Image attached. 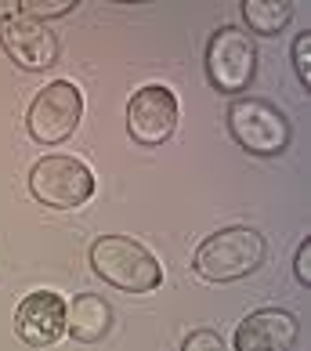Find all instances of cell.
I'll use <instances>...</instances> for the list:
<instances>
[{"instance_id":"obj_1","label":"cell","mask_w":311,"mask_h":351,"mask_svg":"<svg viewBox=\"0 0 311 351\" xmlns=\"http://www.w3.org/2000/svg\"><path fill=\"white\" fill-rule=\"evenodd\" d=\"M264 250H268L264 236L257 228L232 225V228H221L214 236H206L196 246L192 271L206 282H236V279L253 276L264 265Z\"/></svg>"},{"instance_id":"obj_2","label":"cell","mask_w":311,"mask_h":351,"mask_svg":"<svg viewBox=\"0 0 311 351\" xmlns=\"http://www.w3.org/2000/svg\"><path fill=\"white\" fill-rule=\"evenodd\" d=\"M90 265L123 293H152L163 286V265L145 243L131 236H98L90 243Z\"/></svg>"},{"instance_id":"obj_3","label":"cell","mask_w":311,"mask_h":351,"mask_svg":"<svg viewBox=\"0 0 311 351\" xmlns=\"http://www.w3.org/2000/svg\"><path fill=\"white\" fill-rule=\"evenodd\" d=\"M228 134L250 156H282L290 149L293 127L286 112L264 98H236L228 106Z\"/></svg>"},{"instance_id":"obj_4","label":"cell","mask_w":311,"mask_h":351,"mask_svg":"<svg viewBox=\"0 0 311 351\" xmlns=\"http://www.w3.org/2000/svg\"><path fill=\"white\" fill-rule=\"evenodd\" d=\"M257 76V44L239 25H221L206 40V80L221 95H242Z\"/></svg>"},{"instance_id":"obj_5","label":"cell","mask_w":311,"mask_h":351,"mask_svg":"<svg viewBox=\"0 0 311 351\" xmlns=\"http://www.w3.org/2000/svg\"><path fill=\"white\" fill-rule=\"evenodd\" d=\"M29 192L36 203L55 206V210H76L95 196V174L76 156H44L29 171Z\"/></svg>"},{"instance_id":"obj_6","label":"cell","mask_w":311,"mask_h":351,"mask_svg":"<svg viewBox=\"0 0 311 351\" xmlns=\"http://www.w3.org/2000/svg\"><path fill=\"white\" fill-rule=\"evenodd\" d=\"M84 120V95L69 80H51L44 90H36L25 112V131L40 145H62L66 138L76 134Z\"/></svg>"},{"instance_id":"obj_7","label":"cell","mask_w":311,"mask_h":351,"mask_svg":"<svg viewBox=\"0 0 311 351\" xmlns=\"http://www.w3.org/2000/svg\"><path fill=\"white\" fill-rule=\"evenodd\" d=\"M0 47L25 73H44L51 66H58V55H62V44L51 33V25L22 15V11L0 15Z\"/></svg>"},{"instance_id":"obj_8","label":"cell","mask_w":311,"mask_h":351,"mask_svg":"<svg viewBox=\"0 0 311 351\" xmlns=\"http://www.w3.org/2000/svg\"><path fill=\"white\" fill-rule=\"evenodd\" d=\"M127 131L138 145L156 149L177 131V98L166 84H145L127 101Z\"/></svg>"},{"instance_id":"obj_9","label":"cell","mask_w":311,"mask_h":351,"mask_svg":"<svg viewBox=\"0 0 311 351\" xmlns=\"http://www.w3.org/2000/svg\"><path fill=\"white\" fill-rule=\"evenodd\" d=\"M301 322L286 308H257L236 326V351H293Z\"/></svg>"},{"instance_id":"obj_10","label":"cell","mask_w":311,"mask_h":351,"mask_svg":"<svg viewBox=\"0 0 311 351\" xmlns=\"http://www.w3.org/2000/svg\"><path fill=\"white\" fill-rule=\"evenodd\" d=\"M15 333L29 348H47L66 333V301L62 293L33 290L15 311Z\"/></svg>"},{"instance_id":"obj_11","label":"cell","mask_w":311,"mask_h":351,"mask_svg":"<svg viewBox=\"0 0 311 351\" xmlns=\"http://www.w3.org/2000/svg\"><path fill=\"white\" fill-rule=\"evenodd\" d=\"M112 330V308L98 293H76L66 304V333L80 344H95Z\"/></svg>"},{"instance_id":"obj_12","label":"cell","mask_w":311,"mask_h":351,"mask_svg":"<svg viewBox=\"0 0 311 351\" xmlns=\"http://www.w3.org/2000/svg\"><path fill=\"white\" fill-rule=\"evenodd\" d=\"M242 19L257 36H279L293 19L290 0H242Z\"/></svg>"},{"instance_id":"obj_13","label":"cell","mask_w":311,"mask_h":351,"mask_svg":"<svg viewBox=\"0 0 311 351\" xmlns=\"http://www.w3.org/2000/svg\"><path fill=\"white\" fill-rule=\"evenodd\" d=\"M73 8H76V0H22L18 4V11L22 15H29V19H36V22H47V19H66V15H73Z\"/></svg>"},{"instance_id":"obj_14","label":"cell","mask_w":311,"mask_h":351,"mask_svg":"<svg viewBox=\"0 0 311 351\" xmlns=\"http://www.w3.org/2000/svg\"><path fill=\"white\" fill-rule=\"evenodd\" d=\"M290 58H293L297 80H301L304 87H311V33H308V29L293 36V51H290Z\"/></svg>"},{"instance_id":"obj_15","label":"cell","mask_w":311,"mask_h":351,"mask_svg":"<svg viewBox=\"0 0 311 351\" xmlns=\"http://www.w3.org/2000/svg\"><path fill=\"white\" fill-rule=\"evenodd\" d=\"M181 351H228V348L221 341V333H214V330H192L185 341H181Z\"/></svg>"},{"instance_id":"obj_16","label":"cell","mask_w":311,"mask_h":351,"mask_svg":"<svg viewBox=\"0 0 311 351\" xmlns=\"http://www.w3.org/2000/svg\"><path fill=\"white\" fill-rule=\"evenodd\" d=\"M293 276L301 286H311V239H304L297 246V257H293Z\"/></svg>"}]
</instances>
